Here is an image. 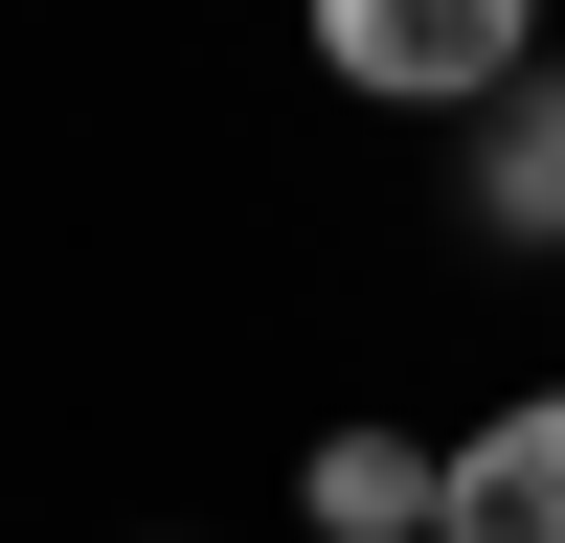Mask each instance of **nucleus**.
<instances>
[{"instance_id":"2","label":"nucleus","mask_w":565,"mask_h":543,"mask_svg":"<svg viewBox=\"0 0 565 543\" xmlns=\"http://www.w3.org/2000/svg\"><path fill=\"white\" fill-rule=\"evenodd\" d=\"M430 543H565V385H498L476 430H430Z\"/></svg>"},{"instance_id":"4","label":"nucleus","mask_w":565,"mask_h":543,"mask_svg":"<svg viewBox=\"0 0 565 543\" xmlns=\"http://www.w3.org/2000/svg\"><path fill=\"white\" fill-rule=\"evenodd\" d=\"M476 226L565 272V45H543L521 91H498V114H476Z\"/></svg>"},{"instance_id":"1","label":"nucleus","mask_w":565,"mask_h":543,"mask_svg":"<svg viewBox=\"0 0 565 543\" xmlns=\"http://www.w3.org/2000/svg\"><path fill=\"white\" fill-rule=\"evenodd\" d=\"M295 45H317V91H362V114L476 136L498 91L543 68V0H295Z\"/></svg>"},{"instance_id":"5","label":"nucleus","mask_w":565,"mask_h":543,"mask_svg":"<svg viewBox=\"0 0 565 543\" xmlns=\"http://www.w3.org/2000/svg\"><path fill=\"white\" fill-rule=\"evenodd\" d=\"M136 543H204V521H136Z\"/></svg>"},{"instance_id":"3","label":"nucleus","mask_w":565,"mask_h":543,"mask_svg":"<svg viewBox=\"0 0 565 543\" xmlns=\"http://www.w3.org/2000/svg\"><path fill=\"white\" fill-rule=\"evenodd\" d=\"M430 476H452L430 430H385V407H340V430L295 453V521H317V543H430Z\"/></svg>"}]
</instances>
